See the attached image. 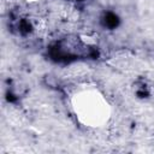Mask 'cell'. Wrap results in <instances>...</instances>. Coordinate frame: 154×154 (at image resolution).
<instances>
[{
  "mask_svg": "<svg viewBox=\"0 0 154 154\" xmlns=\"http://www.w3.org/2000/svg\"><path fill=\"white\" fill-rule=\"evenodd\" d=\"M72 105L78 118L84 124L91 126L103 123L109 111L106 100L95 90H83L76 94Z\"/></svg>",
  "mask_w": 154,
  "mask_h": 154,
  "instance_id": "6da1fadb",
  "label": "cell"
},
{
  "mask_svg": "<svg viewBox=\"0 0 154 154\" xmlns=\"http://www.w3.org/2000/svg\"><path fill=\"white\" fill-rule=\"evenodd\" d=\"M82 41H83L84 43H87V45H94V43H95V40H94L93 37H90L89 35L82 36Z\"/></svg>",
  "mask_w": 154,
  "mask_h": 154,
  "instance_id": "7a4b0ae2",
  "label": "cell"
},
{
  "mask_svg": "<svg viewBox=\"0 0 154 154\" xmlns=\"http://www.w3.org/2000/svg\"><path fill=\"white\" fill-rule=\"evenodd\" d=\"M26 2H37V1H40V0H25Z\"/></svg>",
  "mask_w": 154,
  "mask_h": 154,
  "instance_id": "3957f363",
  "label": "cell"
}]
</instances>
